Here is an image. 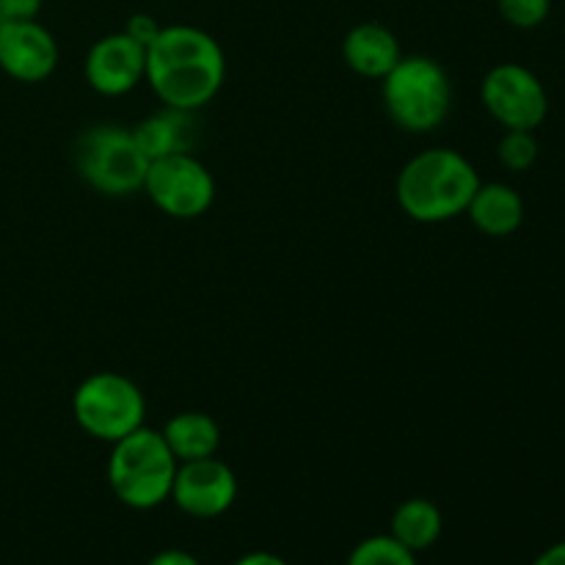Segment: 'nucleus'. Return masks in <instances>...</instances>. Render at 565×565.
<instances>
[{"label":"nucleus","instance_id":"f257e3e1","mask_svg":"<svg viewBox=\"0 0 565 565\" xmlns=\"http://www.w3.org/2000/svg\"><path fill=\"white\" fill-rule=\"evenodd\" d=\"M226 58L207 31L193 25H163L147 47V77L166 108L199 110L221 92Z\"/></svg>","mask_w":565,"mask_h":565},{"label":"nucleus","instance_id":"f03ea898","mask_svg":"<svg viewBox=\"0 0 565 565\" xmlns=\"http://www.w3.org/2000/svg\"><path fill=\"white\" fill-rule=\"evenodd\" d=\"M480 185V174L458 149L434 147L414 154L395 182L397 204L419 224H445L463 215Z\"/></svg>","mask_w":565,"mask_h":565},{"label":"nucleus","instance_id":"7ed1b4c3","mask_svg":"<svg viewBox=\"0 0 565 565\" xmlns=\"http://www.w3.org/2000/svg\"><path fill=\"white\" fill-rule=\"evenodd\" d=\"M381 105L403 132H434L450 116V75L430 55H403L381 77Z\"/></svg>","mask_w":565,"mask_h":565},{"label":"nucleus","instance_id":"20e7f679","mask_svg":"<svg viewBox=\"0 0 565 565\" xmlns=\"http://www.w3.org/2000/svg\"><path fill=\"white\" fill-rule=\"evenodd\" d=\"M180 461L163 434L141 425L110 445L108 483L116 500L132 511H152L171 497Z\"/></svg>","mask_w":565,"mask_h":565},{"label":"nucleus","instance_id":"39448f33","mask_svg":"<svg viewBox=\"0 0 565 565\" xmlns=\"http://www.w3.org/2000/svg\"><path fill=\"white\" fill-rule=\"evenodd\" d=\"M75 169L103 196H130L143 188L149 158L138 147L132 127L94 125L75 143Z\"/></svg>","mask_w":565,"mask_h":565},{"label":"nucleus","instance_id":"423d86ee","mask_svg":"<svg viewBox=\"0 0 565 565\" xmlns=\"http://www.w3.org/2000/svg\"><path fill=\"white\" fill-rule=\"evenodd\" d=\"M72 417L83 434L114 445L141 428L147 417V401L136 381L114 370H103L77 384L72 395Z\"/></svg>","mask_w":565,"mask_h":565},{"label":"nucleus","instance_id":"0eeeda50","mask_svg":"<svg viewBox=\"0 0 565 565\" xmlns=\"http://www.w3.org/2000/svg\"><path fill=\"white\" fill-rule=\"evenodd\" d=\"M141 191L160 213L177 221L199 218L215 202L213 174L193 152L152 160Z\"/></svg>","mask_w":565,"mask_h":565},{"label":"nucleus","instance_id":"6e6552de","mask_svg":"<svg viewBox=\"0 0 565 565\" xmlns=\"http://www.w3.org/2000/svg\"><path fill=\"white\" fill-rule=\"evenodd\" d=\"M480 99L505 130H539L550 114V94L541 77L522 64H497L480 83Z\"/></svg>","mask_w":565,"mask_h":565},{"label":"nucleus","instance_id":"1a4fd4ad","mask_svg":"<svg viewBox=\"0 0 565 565\" xmlns=\"http://www.w3.org/2000/svg\"><path fill=\"white\" fill-rule=\"evenodd\" d=\"M171 502L193 519H218L235 505L237 478L221 458H199L177 467Z\"/></svg>","mask_w":565,"mask_h":565},{"label":"nucleus","instance_id":"9d476101","mask_svg":"<svg viewBox=\"0 0 565 565\" xmlns=\"http://www.w3.org/2000/svg\"><path fill=\"white\" fill-rule=\"evenodd\" d=\"M83 72L88 86L103 97L130 94L147 77V47L125 31L108 33L92 44Z\"/></svg>","mask_w":565,"mask_h":565},{"label":"nucleus","instance_id":"9b49d317","mask_svg":"<svg viewBox=\"0 0 565 565\" xmlns=\"http://www.w3.org/2000/svg\"><path fill=\"white\" fill-rule=\"evenodd\" d=\"M58 55V42L39 20H6L0 25V70L14 81H47Z\"/></svg>","mask_w":565,"mask_h":565},{"label":"nucleus","instance_id":"f8f14e48","mask_svg":"<svg viewBox=\"0 0 565 565\" xmlns=\"http://www.w3.org/2000/svg\"><path fill=\"white\" fill-rule=\"evenodd\" d=\"M401 58V42L381 22H359L342 39V61L348 70L370 81H381Z\"/></svg>","mask_w":565,"mask_h":565},{"label":"nucleus","instance_id":"ddd939ff","mask_svg":"<svg viewBox=\"0 0 565 565\" xmlns=\"http://www.w3.org/2000/svg\"><path fill=\"white\" fill-rule=\"evenodd\" d=\"M467 218L489 237H508L524 224V199L508 182H480L469 199Z\"/></svg>","mask_w":565,"mask_h":565},{"label":"nucleus","instance_id":"4468645a","mask_svg":"<svg viewBox=\"0 0 565 565\" xmlns=\"http://www.w3.org/2000/svg\"><path fill=\"white\" fill-rule=\"evenodd\" d=\"M138 147L149 158V163L169 154H185L196 147V125L191 119V110L163 108L158 114L147 116L132 127Z\"/></svg>","mask_w":565,"mask_h":565},{"label":"nucleus","instance_id":"2eb2a0df","mask_svg":"<svg viewBox=\"0 0 565 565\" xmlns=\"http://www.w3.org/2000/svg\"><path fill=\"white\" fill-rule=\"evenodd\" d=\"M166 445L180 463L199 461L218 452L221 425L204 412H180L160 428Z\"/></svg>","mask_w":565,"mask_h":565},{"label":"nucleus","instance_id":"dca6fc26","mask_svg":"<svg viewBox=\"0 0 565 565\" xmlns=\"http://www.w3.org/2000/svg\"><path fill=\"white\" fill-rule=\"evenodd\" d=\"M441 527H445V519H441L439 505L425 497H412L392 513L390 535L417 555V552L430 550L441 539Z\"/></svg>","mask_w":565,"mask_h":565},{"label":"nucleus","instance_id":"f3484780","mask_svg":"<svg viewBox=\"0 0 565 565\" xmlns=\"http://www.w3.org/2000/svg\"><path fill=\"white\" fill-rule=\"evenodd\" d=\"M348 565H417V555L397 544L392 535H370L353 546Z\"/></svg>","mask_w":565,"mask_h":565},{"label":"nucleus","instance_id":"a211bd4d","mask_svg":"<svg viewBox=\"0 0 565 565\" xmlns=\"http://www.w3.org/2000/svg\"><path fill=\"white\" fill-rule=\"evenodd\" d=\"M497 158L508 171H530L539 160V138L535 130H505L497 143Z\"/></svg>","mask_w":565,"mask_h":565},{"label":"nucleus","instance_id":"6ab92c4d","mask_svg":"<svg viewBox=\"0 0 565 565\" xmlns=\"http://www.w3.org/2000/svg\"><path fill=\"white\" fill-rule=\"evenodd\" d=\"M497 11L511 28L533 31L550 20L552 0H497Z\"/></svg>","mask_w":565,"mask_h":565},{"label":"nucleus","instance_id":"aec40b11","mask_svg":"<svg viewBox=\"0 0 565 565\" xmlns=\"http://www.w3.org/2000/svg\"><path fill=\"white\" fill-rule=\"evenodd\" d=\"M160 22L154 20L152 14H132L130 20L125 22V28H121V31L127 33V36H132L136 39L138 44H143V47H149V44L154 42V36H158L160 33Z\"/></svg>","mask_w":565,"mask_h":565},{"label":"nucleus","instance_id":"412c9836","mask_svg":"<svg viewBox=\"0 0 565 565\" xmlns=\"http://www.w3.org/2000/svg\"><path fill=\"white\" fill-rule=\"evenodd\" d=\"M44 0H0L6 20H36Z\"/></svg>","mask_w":565,"mask_h":565},{"label":"nucleus","instance_id":"4be33fe9","mask_svg":"<svg viewBox=\"0 0 565 565\" xmlns=\"http://www.w3.org/2000/svg\"><path fill=\"white\" fill-rule=\"evenodd\" d=\"M147 565H202L191 552L185 550H163L152 557Z\"/></svg>","mask_w":565,"mask_h":565},{"label":"nucleus","instance_id":"5701e85b","mask_svg":"<svg viewBox=\"0 0 565 565\" xmlns=\"http://www.w3.org/2000/svg\"><path fill=\"white\" fill-rule=\"evenodd\" d=\"M235 565H290L285 557L274 555V552H248V555L237 557Z\"/></svg>","mask_w":565,"mask_h":565},{"label":"nucleus","instance_id":"b1692460","mask_svg":"<svg viewBox=\"0 0 565 565\" xmlns=\"http://www.w3.org/2000/svg\"><path fill=\"white\" fill-rule=\"evenodd\" d=\"M533 565H565V541H557L550 550L541 552L533 561Z\"/></svg>","mask_w":565,"mask_h":565},{"label":"nucleus","instance_id":"393cba45","mask_svg":"<svg viewBox=\"0 0 565 565\" xmlns=\"http://www.w3.org/2000/svg\"><path fill=\"white\" fill-rule=\"evenodd\" d=\"M6 22V14H3V6H0V25H3Z\"/></svg>","mask_w":565,"mask_h":565}]
</instances>
